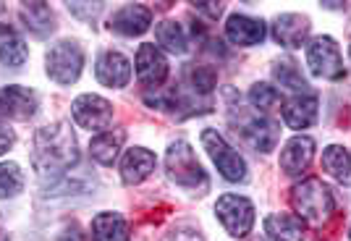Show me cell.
Masks as SVG:
<instances>
[{
    "mask_svg": "<svg viewBox=\"0 0 351 241\" xmlns=\"http://www.w3.org/2000/svg\"><path fill=\"white\" fill-rule=\"evenodd\" d=\"M79 160V147L69 123L45 126L34 136V163L43 173H63Z\"/></svg>",
    "mask_w": 351,
    "mask_h": 241,
    "instance_id": "6da1fadb",
    "label": "cell"
},
{
    "mask_svg": "<svg viewBox=\"0 0 351 241\" xmlns=\"http://www.w3.org/2000/svg\"><path fill=\"white\" fill-rule=\"evenodd\" d=\"M291 202H293V210L299 212L307 223H315V226L325 223L333 215V207H336V199H333L330 186L322 183L320 179H315V176L304 179L302 183L293 186Z\"/></svg>",
    "mask_w": 351,
    "mask_h": 241,
    "instance_id": "7a4b0ae2",
    "label": "cell"
},
{
    "mask_svg": "<svg viewBox=\"0 0 351 241\" xmlns=\"http://www.w3.org/2000/svg\"><path fill=\"white\" fill-rule=\"evenodd\" d=\"M165 168H168V176L178 183V186H184V189H199V192H205L207 189V176L202 166H199V160H197V155L191 150L186 142H173L171 147H168V155H165Z\"/></svg>",
    "mask_w": 351,
    "mask_h": 241,
    "instance_id": "3957f363",
    "label": "cell"
},
{
    "mask_svg": "<svg viewBox=\"0 0 351 241\" xmlns=\"http://www.w3.org/2000/svg\"><path fill=\"white\" fill-rule=\"evenodd\" d=\"M45 66H47V76L58 84H73L82 68H84V53L82 47L71 42V40H63L47 50L45 55Z\"/></svg>",
    "mask_w": 351,
    "mask_h": 241,
    "instance_id": "277c9868",
    "label": "cell"
},
{
    "mask_svg": "<svg viewBox=\"0 0 351 241\" xmlns=\"http://www.w3.org/2000/svg\"><path fill=\"white\" fill-rule=\"evenodd\" d=\"M220 223L226 226V231L236 236V239H247L252 226H254V207L247 196L239 194H223L215 205Z\"/></svg>",
    "mask_w": 351,
    "mask_h": 241,
    "instance_id": "5b68a950",
    "label": "cell"
},
{
    "mask_svg": "<svg viewBox=\"0 0 351 241\" xmlns=\"http://www.w3.org/2000/svg\"><path fill=\"white\" fill-rule=\"evenodd\" d=\"M202 144H205V150L210 152L213 163H215L218 170L223 173V179L244 181L247 166H244L241 155H239L234 147H228V142H226L215 129H205V131H202Z\"/></svg>",
    "mask_w": 351,
    "mask_h": 241,
    "instance_id": "8992f818",
    "label": "cell"
},
{
    "mask_svg": "<svg viewBox=\"0 0 351 241\" xmlns=\"http://www.w3.org/2000/svg\"><path fill=\"white\" fill-rule=\"evenodd\" d=\"M71 116L82 129L103 134V131H108V126L113 120V105L108 100H103L100 94H82V97L73 100Z\"/></svg>",
    "mask_w": 351,
    "mask_h": 241,
    "instance_id": "52a82bcc",
    "label": "cell"
},
{
    "mask_svg": "<svg viewBox=\"0 0 351 241\" xmlns=\"http://www.w3.org/2000/svg\"><path fill=\"white\" fill-rule=\"evenodd\" d=\"M309 71L322 79H341L343 76V60L338 53V45L330 37H315L307 47Z\"/></svg>",
    "mask_w": 351,
    "mask_h": 241,
    "instance_id": "ba28073f",
    "label": "cell"
},
{
    "mask_svg": "<svg viewBox=\"0 0 351 241\" xmlns=\"http://www.w3.org/2000/svg\"><path fill=\"white\" fill-rule=\"evenodd\" d=\"M136 76L139 84L147 90L160 87L162 81L168 79V60L155 45H142L136 53Z\"/></svg>",
    "mask_w": 351,
    "mask_h": 241,
    "instance_id": "9c48e42d",
    "label": "cell"
},
{
    "mask_svg": "<svg viewBox=\"0 0 351 241\" xmlns=\"http://www.w3.org/2000/svg\"><path fill=\"white\" fill-rule=\"evenodd\" d=\"M152 24V11L142 3H129L110 16V29L123 37H139Z\"/></svg>",
    "mask_w": 351,
    "mask_h": 241,
    "instance_id": "30bf717a",
    "label": "cell"
},
{
    "mask_svg": "<svg viewBox=\"0 0 351 241\" xmlns=\"http://www.w3.org/2000/svg\"><path fill=\"white\" fill-rule=\"evenodd\" d=\"M239 131L257 152H270L278 142V126L265 116H247L239 123Z\"/></svg>",
    "mask_w": 351,
    "mask_h": 241,
    "instance_id": "8fae6325",
    "label": "cell"
},
{
    "mask_svg": "<svg viewBox=\"0 0 351 241\" xmlns=\"http://www.w3.org/2000/svg\"><path fill=\"white\" fill-rule=\"evenodd\" d=\"M37 110V94L24 87L0 90V118H32Z\"/></svg>",
    "mask_w": 351,
    "mask_h": 241,
    "instance_id": "7c38bea8",
    "label": "cell"
},
{
    "mask_svg": "<svg viewBox=\"0 0 351 241\" xmlns=\"http://www.w3.org/2000/svg\"><path fill=\"white\" fill-rule=\"evenodd\" d=\"M315 155V142L309 136H293L291 142L280 152V168L286 176H299L302 170H307Z\"/></svg>",
    "mask_w": 351,
    "mask_h": 241,
    "instance_id": "4fadbf2b",
    "label": "cell"
},
{
    "mask_svg": "<svg viewBox=\"0 0 351 241\" xmlns=\"http://www.w3.org/2000/svg\"><path fill=\"white\" fill-rule=\"evenodd\" d=\"M97 79L103 81L105 87L121 90V87H126L129 79H132V63L123 58L121 53L108 50V53H103L100 60H97Z\"/></svg>",
    "mask_w": 351,
    "mask_h": 241,
    "instance_id": "5bb4252c",
    "label": "cell"
},
{
    "mask_svg": "<svg viewBox=\"0 0 351 241\" xmlns=\"http://www.w3.org/2000/svg\"><path fill=\"white\" fill-rule=\"evenodd\" d=\"M155 170V155L145 147H132L121 160V179L123 183H142V181Z\"/></svg>",
    "mask_w": 351,
    "mask_h": 241,
    "instance_id": "9a60e30c",
    "label": "cell"
},
{
    "mask_svg": "<svg viewBox=\"0 0 351 241\" xmlns=\"http://www.w3.org/2000/svg\"><path fill=\"white\" fill-rule=\"evenodd\" d=\"M283 118L291 129H307L317 120V97L312 92H302L283 105Z\"/></svg>",
    "mask_w": 351,
    "mask_h": 241,
    "instance_id": "2e32d148",
    "label": "cell"
},
{
    "mask_svg": "<svg viewBox=\"0 0 351 241\" xmlns=\"http://www.w3.org/2000/svg\"><path fill=\"white\" fill-rule=\"evenodd\" d=\"M309 34V21L299 14H283L276 18L273 37L283 47H299Z\"/></svg>",
    "mask_w": 351,
    "mask_h": 241,
    "instance_id": "e0dca14e",
    "label": "cell"
},
{
    "mask_svg": "<svg viewBox=\"0 0 351 241\" xmlns=\"http://www.w3.org/2000/svg\"><path fill=\"white\" fill-rule=\"evenodd\" d=\"M226 34L234 45H257L263 42L265 37V24L257 18H249V16L234 14L226 24Z\"/></svg>",
    "mask_w": 351,
    "mask_h": 241,
    "instance_id": "ac0fdd59",
    "label": "cell"
},
{
    "mask_svg": "<svg viewBox=\"0 0 351 241\" xmlns=\"http://www.w3.org/2000/svg\"><path fill=\"white\" fill-rule=\"evenodd\" d=\"M92 239L95 241H129V223L118 212H100L92 220Z\"/></svg>",
    "mask_w": 351,
    "mask_h": 241,
    "instance_id": "d6986e66",
    "label": "cell"
},
{
    "mask_svg": "<svg viewBox=\"0 0 351 241\" xmlns=\"http://www.w3.org/2000/svg\"><path fill=\"white\" fill-rule=\"evenodd\" d=\"M123 142H126V131H103V134H97L92 142H89V152H92V157L100 163V166H113V160L118 157V152L123 147Z\"/></svg>",
    "mask_w": 351,
    "mask_h": 241,
    "instance_id": "ffe728a7",
    "label": "cell"
},
{
    "mask_svg": "<svg viewBox=\"0 0 351 241\" xmlns=\"http://www.w3.org/2000/svg\"><path fill=\"white\" fill-rule=\"evenodd\" d=\"M265 233L273 241H302L304 236V223L296 215H270L265 220Z\"/></svg>",
    "mask_w": 351,
    "mask_h": 241,
    "instance_id": "44dd1931",
    "label": "cell"
},
{
    "mask_svg": "<svg viewBox=\"0 0 351 241\" xmlns=\"http://www.w3.org/2000/svg\"><path fill=\"white\" fill-rule=\"evenodd\" d=\"M0 60L5 66H21L27 60V42L11 24H0Z\"/></svg>",
    "mask_w": 351,
    "mask_h": 241,
    "instance_id": "7402d4cb",
    "label": "cell"
},
{
    "mask_svg": "<svg viewBox=\"0 0 351 241\" xmlns=\"http://www.w3.org/2000/svg\"><path fill=\"white\" fill-rule=\"evenodd\" d=\"M322 168L338 181V183H343V186H349L351 183V152L343 150V147H328V150L322 152Z\"/></svg>",
    "mask_w": 351,
    "mask_h": 241,
    "instance_id": "603a6c76",
    "label": "cell"
},
{
    "mask_svg": "<svg viewBox=\"0 0 351 241\" xmlns=\"http://www.w3.org/2000/svg\"><path fill=\"white\" fill-rule=\"evenodd\" d=\"M21 16L34 34L43 37L47 31H53V14H50L47 3H21Z\"/></svg>",
    "mask_w": 351,
    "mask_h": 241,
    "instance_id": "cb8c5ba5",
    "label": "cell"
},
{
    "mask_svg": "<svg viewBox=\"0 0 351 241\" xmlns=\"http://www.w3.org/2000/svg\"><path fill=\"white\" fill-rule=\"evenodd\" d=\"M155 37H158L160 47L171 50V53H184L186 50V34L176 21H160L158 29H155Z\"/></svg>",
    "mask_w": 351,
    "mask_h": 241,
    "instance_id": "d4e9b609",
    "label": "cell"
},
{
    "mask_svg": "<svg viewBox=\"0 0 351 241\" xmlns=\"http://www.w3.org/2000/svg\"><path fill=\"white\" fill-rule=\"evenodd\" d=\"M273 74H276V79L280 81V87H289V90H296V92L309 90L307 81H304V76H302V71H299V66H296L291 58L278 60Z\"/></svg>",
    "mask_w": 351,
    "mask_h": 241,
    "instance_id": "484cf974",
    "label": "cell"
},
{
    "mask_svg": "<svg viewBox=\"0 0 351 241\" xmlns=\"http://www.w3.org/2000/svg\"><path fill=\"white\" fill-rule=\"evenodd\" d=\"M24 189V176L16 163H0V196H16Z\"/></svg>",
    "mask_w": 351,
    "mask_h": 241,
    "instance_id": "4316f807",
    "label": "cell"
},
{
    "mask_svg": "<svg viewBox=\"0 0 351 241\" xmlns=\"http://www.w3.org/2000/svg\"><path fill=\"white\" fill-rule=\"evenodd\" d=\"M249 103L260 110H273L276 105H280V94L270 84H254L249 92Z\"/></svg>",
    "mask_w": 351,
    "mask_h": 241,
    "instance_id": "83f0119b",
    "label": "cell"
},
{
    "mask_svg": "<svg viewBox=\"0 0 351 241\" xmlns=\"http://www.w3.org/2000/svg\"><path fill=\"white\" fill-rule=\"evenodd\" d=\"M215 81H218V74L213 68H207V66H194L191 68V84L199 94H207L215 87Z\"/></svg>",
    "mask_w": 351,
    "mask_h": 241,
    "instance_id": "f1b7e54d",
    "label": "cell"
},
{
    "mask_svg": "<svg viewBox=\"0 0 351 241\" xmlns=\"http://www.w3.org/2000/svg\"><path fill=\"white\" fill-rule=\"evenodd\" d=\"M162 241H205V239L197 231H191V228H176Z\"/></svg>",
    "mask_w": 351,
    "mask_h": 241,
    "instance_id": "f546056e",
    "label": "cell"
},
{
    "mask_svg": "<svg viewBox=\"0 0 351 241\" xmlns=\"http://www.w3.org/2000/svg\"><path fill=\"white\" fill-rule=\"evenodd\" d=\"M191 5H194V11H197V14L210 16L213 21L220 18V14H223V3H191Z\"/></svg>",
    "mask_w": 351,
    "mask_h": 241,
    "instance_id": "4dcf8cb0",
    "label": "cell"
},
{
    "mask_svg": "<svg viewBox=\"0 0 351 241\" xmlns=\"http://www.w3.org/2000/svg\"><path fill=\"white\" fill-rule=\"evenodd\" d=\"M58 241H89V236H84V231H82L79 226H71L60 233Z\"/></svg>",
    "mask_w": 351,
    "mask_h": 241,
    "instance_id": "1f68e13d",
    "label": "cell"
},
{
    "mask_svg": "<svg viewBox=\"0 0 351 241\" xmlns=\"http://www.w3.org/2000/svg\"><path fill=\"white\" fill-rule=\"evenodd\" d=\"M11 144H14V131L0 126V155H5V152L11 150Z\"/></svg>",
    "mask_w": 351,
    "mask_h": 241,
    "instance_id": "d6a6232c",
    "label": "cell"
},
{
    "mask_svg": "<svg viewBox=\"0 0 351 241\" xmlns=\"http://www.w3.org/2000/svg\"><path fill=\"white\" fill-rule=\"evenodd\" d=\"M69 8H71L76 16H87L84 3H69ZM100 11H103V3H92V14H100Z\"/></svg>",
    "mask_w": 351,
    "mask_h": 241,
    "instance_id": "836d02e7",
    "label": "cell"
},
{
    "mask_svg": "<svg viewBox=\"0 0 351 241\" xmlns=\"http://www.w3.org/2000/svg\"><path fill=\"white\" fill-rule=\"evenodd\" d=\"M249 241H265L263 236H254V239H249Z\"/></svg>",
    "mask_w": 351,
    "mask_h": 241,
    "instance_id": "e575fe53",
    "label": "cell"
}]
</instances>
